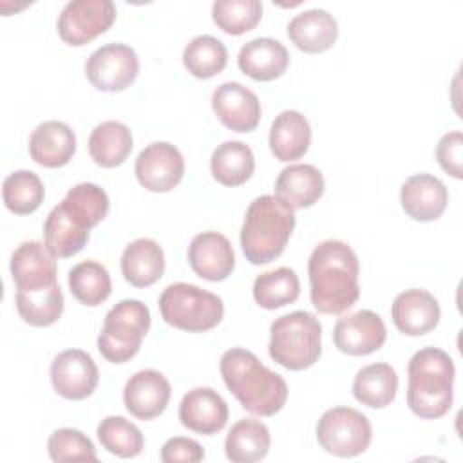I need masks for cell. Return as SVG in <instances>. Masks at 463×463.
Instances as JSON below:
<instances>
[{"mask_svg": "<svg viewBox=\"0 0 463 463\" xmlns=\"http://www.w3.org/2000/svg\"><path fill=\"white\" fill-rule=\"evenodd\" d=\"M262 16L260 0H215L212 18L219 29L228 34H244L251 31Z\"/></svg>", "mask_w": 463, "mask_h": 463, "instance_id": "38", "label": "cell"}, {"mask_svg": "<svg viewBox=\"0 0 463 463\" xmlns=\"http://www.w3.org/2000/svg\"><path fill=\"white\" fill-rule=\"evenodd\" d=\"M269 356L289 371L315 365L322 353V326L309 311H291L269 327Z\"/></svg>", "mask_w": 463, "mask_h": 463, "instance_id": "6", "label": "cell"}, {"mask_svg": "<svg viewBox=\"0 0 463 463\" xmlns=\"http://www.w3.org/2000/svg\"><path fill=\"white\" fill-rule=\"evenodd\" d=\"M47 452L52 461H72L85 459L96 461L94 443L78 429H56L47 441Z\"/></svg>", "mask_w": 463, "mask_h": 463, "instance_id": "39", "label": "cell"}, {"mask_svg": "<svg viewBox=\"0 0 463 463\" xmlns=\"http://www.w3.org/2000/svg\"><path fill=\"white\" fill-rule=\"evenodd\" d=\"M300 295V280L288 266L260 273L253 282V298L264 309H279L295 302Z\"/></svg>", "mask_w": 463, "mask_h": 463, "instance_id": "32", "label": "cell"}, {"mask_svg": "<svg viewBox=\"0 0 463 463\" xmlns=\"http://www.w3.org/2000/svg\"><path fill=\"white\" fill-rule=\"evenodd\" d=\"M391 317L400 333L420 336L438 326L441 309L438 300L427 289L411 288L396 295L391 306Z\"/></svg>", "mask_w": 463, "mask_h": 463, "instance_id": "19", "label": "cell"}, {"mask_svg": "<svg viewBox=\"0 0 463 463\" xmlns=\"http://www.w3.org/2000/svg\"><path fill=\"white\" fill-rule=\"evenodd\" d=\"M2 197L9 212L27 215L43 203L45 188L38 174L33 170H16L4 179Z\"/></svg>", "mask_w": 463, "mask_h": 463, "instance_id": "36", "label": "cell"}, {"mask_svg": "<svg viewBox=\"0 0 463 463\" xmlns=\"http://www.w3.org/2000/svg\"><path fill=\"white\" fill-rule=\"evenodd\" d=\"M116 20V5L110 0H71L58 16L60 38L81 47L103 34Z\"/></svg>", "mask_w": 463, "mask_h": 463, "instance_id": "10", "label": "cell"}, {"mask_svg": "<svg viewBox=\"0 0 463 463\" xmlns=\"http://www.w3.org/2000/svg\"><path fill=\"white\" fill-rule=\"evenodd\" d=\"M212 109L219 121L233 132H251L260 121V101L239 81H226L212 94Z\"/></svg>", "mask_w": 463, "mask_h": 463, "instance_id": "15", "label": "cell"}, {"mask_svg": "<svg viewBox=\"0 0 463 463\" xmlns=\"http://www.w3.org/2000/svg\"><path fill=\"white\" fill-rule=\"evenodd\" d=\"M69 288L78 302L94 307L109 298L112 282L103 264L83 260L69 271Z\"/></svg>", "mask_w": 463, "mask_h": 463, "instance_id": "35", "label": "cell"}, {"mask_svg": "<svg viewBox=\"0 0 463 463\" xmlns=\"http://www.w3.org/2000/svg\"><path fill=\"white\" fill-rule=\"evenodd\" d=\"M18 315L34 327L54 324L63 313V293L60 284L36 291H16Z\"/></svg>", "mask_w": 463, "mask_h": 463, "instance_id": "34", "label": "cell"}, {"mask_svg": "<svg viewBox=\"0 0 463 463\" xmlns=\"http://www.w3.org/2000/svg\"><path fill=\"white\" fill-rule=\"evenodd\" d=\"M269 150L279 161L300 159L311 143V127L298 110H282L269 128Z\"/></svg>", "mask_w": 463, "mask_h": 463, "instance_id": "26", "label": "cell"}, {"mask_svg": "<svg viewBox=\"0 0 463 463\" xmlns=\"http://www.w3.org/2000/svg\"><path fill=\"white\" fill-rule=\"evenodd\" d=\"M150 329V311L136 298L118 302L103 320L98 335V349L105 360L125 364L134 358Z\"/></svg>", "mask_w": 463, "mask_h": 463, "instance_id": "8", "label": "cell"}, {"mask_svg": "<svg viewBox=\"0 0 463 463\" xmlns=\"http://www.w3.org/2000/svg\"><path fill=\"white\" fill-rule=\"evenodd\" d=\"M107 213V192L94 183H80L49 212L43 222V242L54 257H72L83 250L90 228L99 224Z\"/></svg>", "mask_w": 463, "mask_h": 463, "instance_id": "1", "label": "cell"}, {"mask_svg": "<svg viewBox=\"0 0 463 463\" xmlns=\"http://www.w3.org/2000/svg\"><path fill=\"white\" fill-rule=\"evenodd\" d=\"M295 210L277 195H260L246 210L241 228V246L251 264H268L286 248L293 228Z\"/></svg>", "mask_w": 463, "mask_h": 463, "instance_id": "5", "label": "cell"}, {"mask_svg": "<svg viewBox=\"0 0 463 463\" xmlns=\"http://www.w3.org/2000/svg\"><path fill=\"white\" fill-rule=\"evenodd\" d=\"M228 391L251 414L273 416L288 400L286 380L268 369L251 351L232 347L222 353L219 364Z\"/></svg>", "mask_w": 463, "mask_h": 463, "instance_id": "3", "label": "cell"}, {"mask_svg": "<svg viewBox=\"0 0 463 463\" xmlns=\"http://www.w3.org/2000/svg\"><path fill=\"white\" fill-rule=\"evenodd\" d=\"M311 304L318 313L340 315L360 297V264L353 248L329 239L315 246L307 262Z\"/></svg>", "mask_w": 463, "mask_h": 463, "instance_id": "2", "label": "cell"}, {"mask_svg": "<svg viewBox=\"0 0 463 463\" xmlns=\"http://www.w3.org/2000/svg\"><path fill=\"white\" fill-rule=\"evenodd\" d=\"M407 405L423 420L445 416L454 398L456 367L452 358L439 347L416 351L407 365Z\"/></svg>", "mask_w": 463, "mask_h": 463, "instance_id": "4", "label": "cell"}, {"mask_svg": "<svg viewBox=\"0 0 463 463\" xmlns=\"http://www.w3.org/2000/svg\"><path fill=\"white\" fill-rule=\"evenodd\" d=\"M271 445L269 429L251 418H242L232 425L224 439L226 458L233 463H255L266 458Z\"/></svg>", "mask_w": 463, "mask_h": 463, "instance_id": "28", "label": "cell"}, {"mask_svg": "<svg viewBox=\"0 0 463 463\" xmlns=\"http://www.w3.org/2000/svg\"><path fill=\"white\" fill-rule=\"evenodd\" d=\"M76 152L74 130L56 119L40 123L29 137V154L33 161L47 168L67 165Z\"/></svg>", "mask_w": 463, "mask_h": 463, "instance_id": "22", "label": "cell"}, {"mask_svg": "<svg viewBox=\"0 0 463 463\" xmlns=\"http://www.w3.org/2000/svg\"><path fill=\"white\" fill-rule=\"evenodd\" d=\"M237 63L246 76L257 81H271L286 72L289 52L275 38H253L241 47Z\"/></svg>", "mask_w": 463, "mask_h": 463, "instance_id": "23", "label": "cell"}, {"mask_svg": "<svg viewBox=\"0 0 463 463\" xmlns=\"http://www.w3.org/2000/svg\"><path fill=\"white\" fill-rule=\"evenodd\" d=\"M170 394V382L163 373L156 369H143L127 380L123 402L132 416L145 421L165 412Z\"/></svg>", "mask_w": 463, "mask_h": 463, "instance_id": "17", "label": "cell"}, {"mask_svg": "<svg viewBox=\"0 0 463 463\" xmlns=\"http://www.w3.org/2000/svg\"><path fill=\"white\" fill-rule=\"evenodd\" d=\"M210 170L217 183L224 186H239L251 177L255 170V156L242 141H224L212 152Z\"/></svg>", "mask_w": 463, "mask_h": 463, "instance_id": "31", "label": "cell"}, {"mask_svg": "<svg viewBox=\"0 0 463 463\" xmlns=\"http://www.w3.org/2000/svg\"><path fill=\"white\" fill-rule=\"evenodd\" d=\"M99 380L92 356L81 349H67L54 356L51 364V383L67 400L89 398Z\"/></svg>", "mask_w": 463, "mask_h": 463, "instance_id": "13", "label": "cell"}, {"mask_svg": "<svg viewBox=\"0 0 463 463\" xmlns=\"http://www.w3.org/2000/svg\"><path fill=\"white\" fill-rule=\"evenodd\" d=\"M98 439L105 450L119 458H136L145 447L141 430L123 416H107L96 429Z\"/></svg>", "mask_w": 463, "mask_h": 463, "instance_id": "37", "label": "cell"}, {"mask_svg": "<svg viewBox=\"0 0 463 463\" xmlns=\"http://www.w3.org/2000/svg\"><path fill=\"white\" fill-rule=\"evenodd\" d=\"M436 159L439 166L454 179L463 177V134L459 130L447 132L436 145Z\"/></svg>", "mask_w": 463, "mask_h": 463, "instance_id": "40", "label": "cell"}, {"mask_svg": "<svg viewBox=\"0 0 463 463\" xmlns=\"http://www.w3.org/2000/svg\"><path fill=\"white\" fill-rule=\"evenodd\" d=\"M228 61L224 43L212 34H199L192 38L183 51V65L186 71L201 80L219 74Z\"/></svg>", "mask_w": 463, "mask_h": 463, "instance_id": "33", "label": "cell"}, {"mask_svg": "<svg viewBox=\"0 0 463 463\" xmlns=\"http://www.w3.org/2000/svg\"><path fill=\"white\" fill-rule=\"evenodd\" d=\"M333 340L338 351L351 356H365L385 344L387 327L380 315L371 309H360L336 320Z\"/></svg>", "mask_w": 463, "mask_h": 463, "instance_id": "14", "label": "cell"}, {"mask_svg": "<svg viewBox=\"0 0 463 463\" xmlns=\"http://www.w3.org/2000/svg\"><path fill=\"white\" fill-rule=\"evenodd\" d=\"M139 72L136 51L125 43H105L98 47L85 61L87 80L103 92H119L127 89Z\"/></svg>", "mask_w": 463, "mask_h": 463, "instance_id": "11", "label": "cell"}, {"mask_svg": "<svg viewBox=\"0 0 463 463\" xmlns=\"http://www.w3.org/2000/svg\"><path fill=\"white\" fill-rule=\"evenodd\" d=\"M373 429L365 414L353 407L327 409L317 423L320 447L338 458H354L367 450Z\"/></svg>", "mask_w": 463, "mask_h": 463, "instance_id": "9", "label": "cell"}, {"mask_svg": "<svg viewBox=\"0 0 463 463\" xmlns=\"http://www.w3.org/2000/svg\"><path fill=\"white\" fill-rule=\"evenodd\" d=\"M54 259L45 242H22L11 255V275L16 291H36L58 284Z\"/></svg>", "mask_w": 463, "mask_h": 463, "instance_id": "16", "label": "cell"}, {"mask_svg": "<svg viewBox=\"0 0 463 463\" xmlns=\"http://www.w3.org/2000/svg\"><path fill=\"white\" fill-rule=\"evenodd\" d=\"M181 423L199 434H217L228 421V403L212 387H195L188 391L179 403Z\"/></svg>", "mask_w": 463, "mask_h": 463, "instance_id": "20", "label": "cell"}, {"mask_svg": "<svg viewBox=\"0 0 463 463\" xmlns=\"http://www.w3.org/2000/svg\"><path fill=\"white\" fill-rule=\"evenodd\" d=\"M188 262L201 279L219 282L232 275L235 268V253L226 235L210 230L197 233L190 241Z\"/></svg>", "mask_w": 463, "mask_h": 463, "instance_id": "18", "label": "cell"}, {"mask_svg": "<svg viewBox=\"0 0 463 463\" xmlns=\"http://www.w3.org/2000/svg\"><path fill=\"white\" fill-rule=\"evenodd\" d=\"M403 212L414 221L429 222L441 217L449 203V192L441 179L430 174H414L400 190Z\"/></svg>", "mask_w": 463, "mask_h": 463, "instance_id": "21", "label": "cell"}, {"mask_svg": "<svg viewBox=\"0 0 463 463\" xmlns=\"http://www.w3.org/2000/svg\"><path fill=\"white\" fill-rule=\"evenodd\" d=\"M289 40L304 52L315 54L333 47L338 38V24L326 9H306L288 24Z\"/></svg>", "mask_w": 463, "mask_h": 463, "instance_id": "24", "label": "cell"}, {"mask_svg": "<svg viewBox=\"0 0 463 463\" xmlns=\"http://www.w3.org/2000/svg\"><path fill=\"white\" fill-rule=\"evenodd\" d=\"M121 273L136 288L156 284L165 273V253L154 239L132 241L121 255Z\"/></svg>", "mask_w": 463, "mask_h": 463, "instance_id": "27", "label": "cell"}, {"mask_svg": "<svg viewBox=\"0 0 463 463\" xmlns=\"http://www.w3.org/2000/svg\"><path fill=\"white\" fill-rule=\"evenodd\" d=\"M203 459H204V450L192 438H183V436L170 438L161 449V461L165 463H175V461L197 463Z\"/></svg>", "mask_w": 463, "mask_h": 463, "instance_id": "41", "label": "cell"}, {"mask_svg": "<svg viewBox=\"0 0 463 463\" xmlns=\"http://www.w3.org/2000/svg\"><path fill=\"white\" fill-rule=\"evenodd\" d=\"M132 146V132L121 121H103L94 127L89 137V154L103 168H114L125 163Z\"/></svg>", "mask_w": 463, "mask_h": 463, "instance_id": "30", "label": "cell"}, {"mask_svg": "<svg viewBox=\"0 0 463 463\" xmlns=\"http://www.w3.org/2000/svg\"><path fill=\"white\" fill-rule=\"evenodd\" d=\"M398 376L396 371L385 364L376 362L362 367L353 380V396L362 405L373 409H383L396 398Z\"/></svg>", "mask_w": 463, "mask_h": 463, "instance_id": "29", "label": "cell"}, {"mask_svg": "<svg viewBox=\"0 0 463 463\" xmlns=\"http://www.w3.org/2000/svg\"><path fill=\"white\" fill-rule=\"evenodd\" d=\"M324 194V175L313 165H289L275 181V195L293 210L313 206Z\"/></svg>", "mask_w": 463, "mask_h": 463, "instance_id": "25", "label": "cell"}, {"mask_svg": "<svg viewBox=\"0 0 463 463\" xmlns=\"http://www.w3.org/2000/svg\"><path fill=\"white\" fill-rule=\"evenodd\" d=\"M134 172L143 188L150 192H170L184 175V159L172 143L156 141L139 152Z\"/></svg>", "mask_w": 463, "mask_h": 463, "instance_id": "12", "label": "cell"}, {"mask_svg": "<svg viewBox=\"0 0 463 463\" xmlns=\"http://www.w3.org/2000/svg\"><path fill=\"white\" fill-rule=\"evenodd\" d=\"M159 311L166 324L188 333H203L222 320L224 304L212 291L188 282H175L159 295Z\"/></svg>", "mask_w": 463, "mask_h": 463, "instance_id": "7", "label": "cell"}]
</instances>
